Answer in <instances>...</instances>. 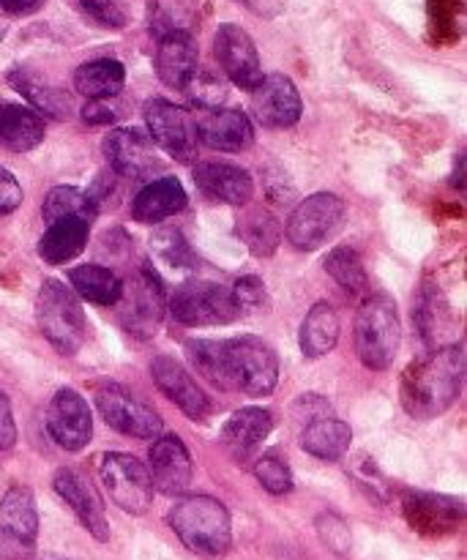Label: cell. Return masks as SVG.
Masks as SVG:
<instances>
[{
    "mask_svg": "<svg viewBox=\"0 0 467 560\" xmlns=\"http://www.w3.org/2000/svg\"><path fill=\"white\" fill-rule=\"evenodd\" d=\"M189 364L222 392L268 397L279 383V355L257 337L195 339L186 345Z\"/></svg>",
    "mask_w": 467,
    "mask_h": 560,
    "instance_id": "cell-1",
    "label": "cell"
},
{
    "mask_svg": "<svg viewBox=\"0 0 467 560\" xmlns=\"http://www.w3.org/2000/svg\"><path fill=\"white\" fill-rule=\"evenodd\" d=\"M465 383L463 342L430 350L424 359L413 361L399 381V399L405 413L419 421L437 419L459 399Z\"/></svg>",
    "mask_w": 467,
    "mask_h": 560,
    "instance_id": "cell-2",
    "label": "cell"
},
{
    "mask_svg": "<svg viewBox=\"0 0 467 560\" xmlns=\"http://www.w3.org/2000/svg\"><path fill=\"white\" fill-rule=\"evenodd\" d=\"M170 528L186 550L206 560H222L233 547V523L222 501L208 495H189L173 506Z\"/></svg>",
    "mask_w": 467,
    "mask_h": 560,
    "instance_id": "cell-3",
    "label": "cell"
},
{
    "mask_svg": "<svg viewBox=\"0 0 467 560\" xmlns=\"http://www.w3.org/2000/svg\"><path fill=\"white\" fill-rule=\"evenodd\" d=\"M353 342L361 364L370 370L383 372L394 364L399 342H402V326H399V310L392 295L375 293L361 301L353 326Z\"/></svg>",
    "mask_w": 467,
    "mask_h": 560,
    "instance_id": "cell-4",
    "label": "cell"
},
{
    "mask_svg": "<svg viewBox=\"0 0 467 560\" xmlns=\"http://www.w3.org/2000/svg\"><path fill=\"white\" fill-rule=\"evenodd\" d=\"M36 320L44 339L58 353L74 355L85 339V312L71 288L58 279H47L36 295Z\"/></svg>",
    "mask_w": 467,
    "mask_h": 560,
    "instance_id": "cell-5",
    "label": "cell"
},
{
    "mask_svg": "<svg viewBox=\"0 0 467 560\" xmlns=\"http://www.w3.org/2000/svg\"><path fill=\"white\" fill-rule=\"evenodd\" d=\"M345 222H348V206L331 191H317L301 200L299 208L290 213L284 235L295 249L315 252L337 238Z\"/></svg>",
    "mask_w": 467,
    "mask_h": 560,
    "instance_id": "cell-6",
    "label": "cell"
},
{
    "mask_svg": "<svg viewBox=\"0 0 467 560\" xmlns=\"http://www.w3.org/2000/svg\"><path fill=\"white\" fill-rule=\"evenodd\" d=\"M118 304H124L120 306V326L135 334L137 339H151L159 331L164 312H167V293H164V284L153 266L145 262L135 277L126 279Z\"/></svg>",
    "mask_w": 467,
    "mask_h": 560,
    "instance_id": "cell-7",
    "label": "cell"
},
{
    "mask_svg": "<svg viewBox=\"0 0 467 560\" xmlns=\"http://www.w3.org/2000/svg\"><path fill=\"white\" fill-rule=\"evenodd\" d=\"M98 479L104 492L118 509L129 514H145L151 506L153 481L145 465L124 452H107L98 459Z\"/></svg>",
    "mask_w": 467,
    "mask_h": 560,
    "instance_id": "cell-8",
    "label": "cell"
},
{
    "mask_svg": "<svg viewBox=\"0 0 467 560\" xmlns=\"http://www.w3.org/2000/svg\"><path fill=\"white\" fill-rule=\"evenodd\" d=\"M38 541V509L27 487H11L0 501V560H31Z\"/></svg>",
    "mask_w": 467,
    "mask_h": 560,
    "instance_id": "cell-9",
    "label": "cell"
},
{
    "mask_svg": "<svg viewBox=\"0 0 467 560\" xmlns=\"http://www.w3.org/2000/svg\"><path fill=\"white\" fill-rule=\"evenodd\" d=\"M173 320L184 326H224L238 317L230 288L217 282H186L167 301Z\"/></svg>",
    "mask_w": 467,
    "mask_h": 560,
    "instance_id": "cell-10",
    "label": "cell"
},
{
    "mask_svg": "<svg viewBox=\"0 0 467 560\" xmlns=\"http://www.w3.org/2000/svg\"><path fill=\"white\" fill-rule=\"evenodd\" d=\"M96 408L113 430L137 441H156L162 435V416L148 402L137 399L129 388L104 383L96 388Z\"/></svg>",
    "mask_w": 467,
    "mask_h": 560,
    "instance_id": "cell-11",
    "label": "cell"
},
{
    "mask_svg": "<svg viewBox=\"0 0 467 560\" xmlns=\"http://www.w3.org/2000/svg\"><path fill=\"white\" fill-rule=\"evenodd\" d=\"M148 135L162 151H167L175 162L189 164L197 156V120L186 107L167 102V98H153L145 104Z\"/></svg>",
    "mask_w": 467,
    "mask_h": 560,
    "instance_id": "cell-12",
    "label": "cell"
},
{
    "mask_svg": "<svg viewBox=\"0 0 467 560\" xmlns=\"http://www.w3.org/2000/svg\"><path fill=\"white\" fill-rule=\"evenodd\" d=\"M213 52H217V60L224 69V74L241 91H255L260 85V55H257L255 42H252V36L244 27L230 25V22L219 27L217 38H213Z\"/></svg>",
    "mask_w": 467,
    "mask_h": 560,
    "instance_id": "cell-13",
    "label": "cell"
},
{
    "mask_svg": "<svg viewBox=\"0 0 467 560\" xmlns=\"http://www.w3.org/2000/svg\"><path fill=\"white\" fill-rule=\"evenodd\" d=\"M47 432L66 452H82L93 438V419L87 402L74 388L55 392L47 408Z\"/></svg>",
    "mask_w": 467,
    "mask_h": 560,
    "instance_id": "cell-14",
    "label": "cell"
},
{
    "mask_svg": "<svg viewBox=\"0 0 467 560\" xmlns=\"http://www.w3.org/2000/svg\"><path fill=\"white\" fill-rule=\"evenodd\" d=\"M252 113H255L257 124L266 129H290L299 124L304 102L290 77L268 74L252 91Z\"/></svg>",
    "mask_w": 467,
    "mask_h": 560,
    "instance_id": "cell-15",
    "label": "cell"
},
{
    "mask_svg": "<svg viewBox=\"0 0 467 560\" xmlns=\"http://www.w3.org/2000/svg\"><path fill=\"white\" fill-rule=\"evenodd\" d=\"M104 156H107L109 167L118 175L126 178H142L148 173H156L162 167V159H159L156 142L151 140V135L142 129H113L104 137Z\"/></svg>",
    "mask_w": 467,
    "mask_h": 560,
    "instance_id": "cell-16",
    "label": "cell"
},
{
    "mask_svg": "<svg viewBox=\"0 0 467 560\" xmlns=\"http://www.w3.org/2000/svg\"><path fill=\"white\" fill-rule=\"evenodd\" d=\"M52 487L60 495V501L74 512V517L80 520V525L93 536V539L96 541L109 539L107 514H104L102 498H98V492L93 490L91 481L82 479L77 470L60 468L58 474H55Z\"/></svg>",
    "mask_w": 467,
    "mask_h": 560,
    "instance_id": "cell-17",
    "label": "cell"
},
{
    "mask_svg": "<svg viewBox=\"0 0 467 560\" xmlns=\"http://www.w3.org/2000/svg\"><path fill=\"white\" fill-rule=\"evenodd\" d=\"M402 506L408 523L424 536L454 534L465 517V506L459 498L432 495V492H408Z\"/></svg>",
    "mask_w": 467,
    "mask_h": 560,
    "instance_id": "cell-18",
    "label": "cell"
},
{
    "mask_svg": "<svg viewBox=\"0 0 467 560\" xmlns=\"http://www.w3.org/2000/svg\"><path fill=\"white\" fill-rule=\"evenodd\" d=\"M151 377L156 383L159 392L170 399L173 405H178L180 413L189 416V419H206V413L211 410L206 392L195 383V377L186 372L184 364H178L170 355H156L151 361Z\"/></svg>",
    "mask_w": 467,
    "mask_h": 560,
    "instance_id": "cell-19",
    "label": "cell"
},
{
    "mask_svg": "<svg viewBox=\"0 0 467 560\" xmlns=\"http://www.w3.org/2000/svg\"><path fill=\"white\" fill-rule=\"evenodd\" d=\"M195 465L178 435H159L151 446V481L164 495H180L189 490Z\"/></svg>",
    "mask_w": 467,
    "mask_h": 560,
    "instance_id": "cell-20",
    "label": "cell"
},
{
    "mask_svg": "<svg viewBox=\"0 0 467 560\" xmlns=\"http://www.w3.org/2000/svg\"><path fill=\"white\" fill-rule=\"evenodd\" d=\"M156 74L164 85L180 88L189 85L197 74V42L186 31H167L159 38L156 49Z\"/></svg>",
    "mask_w": 467,
    "mask_h": 560,
    "instance_id": "cell-21",
    "label": "cell"
},
{
    "mask_svg": "<svg viewBox=\"0 0 467 560\" xmlns=\"http://www.w3.org/2000/svg\"><path fill=\"white\" fill-rule=\"evenodd\" d=\"M197 186L211 200L224 206H246L255 195V180L244 167H235L227 162H206L195 173Z\"/></svg>",
    "mask_w": 467,
    "mask_h": 560,
    "instance_id": "cell-22",
    "label": "cell"
},
{
    "mask_svg": "<svg viewBox=\"0 0 467 560\" xmlns=\"http://www.w3.org/2000/svg\"><path fill=\"white\" fill-rule=\"evenodd\" d=\"M197 137L213 151L241 153L255 142V126L241 109H213L197 124Z\"/></svg>",
    "mask_w": 467,
    "mask_h": 560,
    "instance_id": "cell-23",
    "label": "cell"
},
{
    "mask_svg": "<svg viewBox=\"0 0 467 560\" xmlns=\"http://www.w3.org/2000/svg\"><path fill=\"white\" fill-rule=\"evenodd\" d=\"M271 430L273 419L266 408H241L224 421L222 446L227 448L235 459H246L266 443Z\"/></svg>",
    "mask_w": 467,
    "mask_h": 560,
    "instance_id": "cell-24",
    "label": "cell"
},
{
    "mask_svg": "<svg viewBox=\"0 0 467 560\" xmlns=\"http://www.w3.org/2000/svg\"><path fill=\"white\" fill-rule=\"evenodd\" d=\"M9 82L14 91H20L22 96L31 102V109H36L42 118L47 115V118L66 120L71 115L69 93L55 88L49 80H44L38 71L25 69V66H16V69L9 71Z\"/></svg>",
    "mask_w": 467,
    "mask_h": 560,
    "instance_id": "cell-25",
    "label": "cell"
},
{
    "mask_svg": "<svg viewBox=\"0 0 467 560\" xmlns=\"http://www.w3.org/2000/svg\"><path fill=\"white\" fill-rule=\"evenodd\" d=\"M186 206V189L178 178H156L135 197L131 217L142 224H159Z\"/></svg>",
    "mask_w": 467,
    "mask_h": 560,
    "instance_id": "cell-26",
    "label": "cell"
},
{
    "mask_svg": "<svg viewBox=\"0 0 467 560\" xmlns=\"http://www.w3.org/2000/svg\"><path fill=\"white\" fill-rule=\"evenodd\" d=\"M87 235H91V222L85 219H58V222L47 224V233L38 241V255L49 266H63L82 255V249L87 246Z\"/></svg>",
    "mask_w": 467,
    "mask_h": 560,
    "instance_id": "cell-27",
    "label": "cell"
},
{
    "mask_svg": "<svg viewBox=\"0 0 467 560\" xmlns=\"http://www.w3.org/2000/svg\"><path fill=\"white\" fill-rule=\"evenodd\" d=\"M44 140V118L22 104L0 102V145L14 153L33 151Z\"/></svg>",
    "mask_w": 467,
    "mask_h": 560,
    "instance_id": "cell-28",
    "label": "cell"
},
{
    "mask_svg": "<svg viewBox=\"0 0 467 560\" xmlns=\"http://www.w3.org/2000/svg\"><path fill=\"white\" fill-rule=\"evenodd\" d=\"M339 339V315L328 301H317L304 317L299 345L306 359H323L337 348Z\"/></svg>",
    "mask_w": 467,
    "mask_h": 560,
    "instance_id": "cell-29",
    "label": "cell"
},
{
    "mask_svg": "<svg viewBox=\"0 0 467 560\" xmlns=\"http://www.w3.org/2000/svg\"><path fill=\"white\" fill-rule=\"evenodd\" d=\"M350 443H353V430L345 421L331 419V416L306 424L304 435H301L304 452L317 459H326V463H337V459L348 457Z\"/></svg>",
    "mask_w": 467,
    "mask_h": 560,
    "instance_id": "cell-30",
    "label": "cell"
},
{
    "mask_svg": "<svg viewBox=\"0 0 467 560\" xmlns=\"http://www.w3.org/2000/svg\"><path fill=\"white\" fill-rule=\"evenodd\" d=\"M126 82V69L120 60L115 58H98L87 60L74 71V88L91 102H107V98L118 96L120 88Z\"/></svg>",
    "mask_w": 467,
    "mask_h": 560,
    "instance_id": "cell-31",
    "label": "cell"
},
{
    "mask_svg": "<svg viewBox=\"0 0 467 560\" xmlns=\"http://www.w3.org/2000/svg\"><path fill=\"white\" fill-rule=\"evenodd\" d=\"M416 326H419L421 339L430 345V350L443 348L448 334H452V312H448V301L435 284H427L419 295V306H416Z\"/></svg>",
    "mask_w": 467,
    "mask_h": 560,
    "instance_id": "cell-32",
    "label": "cell"
},
{
    "mask_svg": "<svg viewBox=\"0 0 467 560\" xmlns=\"http://www.w3.org/2000/svg\"><path fill=\"white\" fill-rule=\"evenodd\" d=\"M69 282L74 288L77 299H85L98 306L118 304L120 290H124V279L109 268L96 266V262H85L69 271Z\"/></svg>",
    "mask_w": 467,
    "mask_h": 560,
    "instance_id": "cell-33",
    "label": "cell"
},
{
    "mask_svg": "<svg viewBox=\"0 0 467 560\" xmlns=\"http://www.w3.org/2000/svg\"><path fill=\"white\" fill-rule=\"evenodd\" d=\"M235 233L249 246L252 255L257 257H271L277 252L279 238H282L279 219L271 211H266V208H249L246 213H241Z\"/></svg>",
    "mask_w": 467,
    "mask_h": 560,
    "instance_id": "cell-34",
    "label": "cell"
},
{
    "mask_svg": "<svg viewBox=\"0 0 467 560\" xmlns=\"http://www.w3.org/2000/svg\"><path fill=\"white\" fill-rule=\"evenodd\" d=\"M42 211L47 224L58 222V219H85V222H93L98 206L87 191L74 189V186H55V189H49Z\"/></svg>",
    "mask_w": 467,
    "mask_h": 560,
    "instance_id": "cell-35",
    "label": "cell"
},
{
    "mask_svg": "<svg viewBox=\"0 0 467 560\" xmlns=\"http://www.w3.org/2000/svg\"><path fill=\"white\" fill-rule=\"evenodd\" d=\"M326 271L328 277H331L345 293L353 295V299H361V295L366 293V284H370L366 268L364 262H361L359 252L350 249V246H337L334 252H328Z\"/></svg>",
    "mask_w": 467,
    "mask_h": 560,
    "instance_id": "cell-36",
    "label": "cell"
},
{
    "mask_svg": "<svg viewBox=\"0 0 467 560\" xmlns=\"http://www.w3.org/2000/svg\"><path fill=\"white\" fill-rule=\"evenodd\" d=\"M151 246H153V255H156L159 260L167 262L170 268H180V271H189V268L197 266L195 249H191L189 241L180 235V230H175V228L156 230V233H153V238H151Z\"/></svg>",
    "mask_w": 467,
    "mask_h": 560,
    "instance_id": "cell-37",
    "label": "cell"
},
{
    "mask_svg": "<svg viewBox=\"0 0 467 560\" xmlns=\"http://www.w3.org/2000/svg\"><path fill=\"white\" fill-rule=\"evenodd\" d=\"M255 476L271 495H288V492L293 490V474H290V468L284 465V459L273 452L257 459Z\"/></svg>",
    "mask_w": 467,
    "mask_h": 560,
    "instance_id": "cell-38",
    "label": "cell"
},
{
    "mask_svg": "<svg viewBox=\"0 0 467 560\" xmlns=\"http://www.w3.org/2000/svg\"><path fill=\"white\" fill-rule=\"evenodd\" d=\"M230 295H233L235 312L241 315H255V312L266 310L268 304V290L262 284V279L257 277H244L230 288Z\"/></svg>",
    "mask_w": 467,
    "mask_h": 560,
    "instance_id": "cell-39",
    "label": "cell"
},
{
    "mask_svg": "<svg viewBox=\"0 0 467 560\" xmlns=\"http://www.w3.org/2000/svg\"><path fill=\"white\" fill-rule=\"evenodd\" d=\"M317 534H320L323 545L339 558L348 556L350 547H353V536H350L345 520L337 517V514H323V517H317Z\"/></svg>",
    "mask_w": 467,
    "mask_h": 560,
    "instance_id": "cell-40",
    "label": "cell"
},
{
    "mask_svg": "<svg viewBox=\"0 0 467 560\" xmlns=\"http://www.w3.org/2000/svg\"><path fill=\"white\" fill-rule=\"evenodd\" d=\"M80 9L104 27L129 25V14H126V9L118 0H80Z\"/></svg>",
    "mask_w": 467,
    "mask_h": 560,
    "instance_id": "cell-41",
    "label": "cell"
},
{
    "mask_svg": "<svg viewBox=\"0 0 467 560\" xmlns=\"http://www.w3.org/2000/svg\"><path fill=\"white\" fill-rule=\"evenodd\" d=\"M353 476L361 481V485H364V490L370 492V495H375L377 501L386 503V498H388V481L383 479L381 468H377V465L372 463V459L366 457V454H364V457H361V459H355Z\"/></svg>",
    "mask_w": 467,
    "mask_h": 560,
    "instance_id": "cell-42",
    "label": "cell"
},
{
    "mask_svg": "<svg viewBox=\"0 0 467 560\" xmlns=\"http://www.w3.org/2000/svg\"><path fill=\"white\" fill-rule=\"evenodd\" d=\"M189 96L195 98V104H200V107H219V104L224 102V96H227V91H224V85L219 80H211V77H197L189 82Z\"/></svg>",
    "mask_w": 467,
    "mask_h": 560,
    "instance_id": "cell-43",
    "label": "cell"
},
{
    "mask_svg": "<svg viewBox=\"0 0 467 560\" xmlns=\"http://www.w3.org/2000/svg\"><path fill=\"white\" fill-rule=\"evenodd\" d=\"M22 202V186L5 167H0V213L16 211Z\"/></svg>",
    "mask_w": 467,
    "mask_h": 560,
    "instance_id": "cell-44",
    "label": "cell"
},
{
    "mask_svg": "<svg viewBox=\"0 0 467 560\" xmlns=\"http://www.w3.org/2000/svg\"><path fill=\"white\" fill-rule=\"evenodd\" d=\"M16 443V424L14 413H11V402L3 392H0V452L11 448Z\"/></svg>",
    "mask_w": 467,
    "mask_h": 560,
    "instance_id": "cell-45",
    "label": "cell"
},
{
    "mask_svg": "<svg viewBox=\"0 0 467 560\" xmlns=\"http://www.w3.org/2000/svg\"><path fill=\"white\" fill-rule=\"evenodd\" d=\"M115 118H118V113H115L109 102H87L82 107V120L91 126H109L115 124Z\"/></svg>",
    "mask_w": 467,
    "mask_h": 560,
    "instance_id": "cell-46",
    "label": "cell"
},
{
    "mask_svg": "<svg viewBox=\"0 0 467 560\" xmlns=\"http://www.w3.org/2000/svg\"><path fill=\"white\" fill-rule=\"evenodd\" d=\"M42 5L44 0H0V9L11 16H27L42 9Z\"/></svg>",
    "mask_w": 467,
    "mask_h": 560,
    "instance_id": "cell-47",
    "label": "cell"
},
{
    "mask_svg": "<svg viewBox=\"0 0 467 560\" xmlns=\"http://www.w3.org/2000/svg\"><path fill=\"white\" fill-rule=\"evenodd\" d=\"M457 189L459 191L465 189V153H459L457 156Z\"/></svg>",
    "mask_w": 467,
    "mask_h": 560,
    "instance_id": "cell-48",
    "label": "cell"
}]
</instances>
